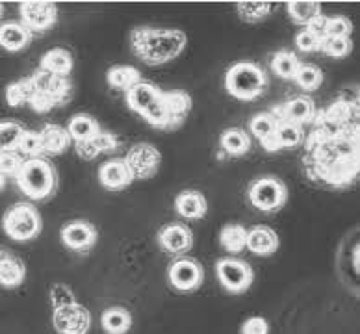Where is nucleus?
<instances>
[{
  "mask_svg": "<svg viewBox=\"0 0 360 334\" xmlns=\"http://www.w3.org/2000/svg\"><path fill=\"white\" fill-rule=\"evenodd\" d=\"M225 88L234 98L255 101L268 88V75L252 62H240L226 71Z\"/></svg>",
  "mask_w": 360,
  "mask_h": 334,
  "instance_id": "423d86ee",
  "label": "nucleus"
},
{
  "mask_svg": "<svg viewBox=\"0 0 360 334\" xmlns=\"http://www.w3.org/2000/svg\"><path fill=\"white\" fill-rule=\"evenodd\" d=\"M351 32H353V25H351V21L347 17H327L325 37H349Z\"/></svg>",
  "mask_w": 360,
  "mask_h": 334,
  "instance_id": "4c0bfd02",
  "label": "nucleus"
},
{
  "mask_svg": "<svg viewBox=\"0 0 360 334\" xmlns=\"http://www.w3.org/2000/svg\"><path fill=\"white\" fill-rule=\"evenodd\" d=\"M293 80L304 91H316L323 84V72H321L319 67L312 65V63H301Z\"/></svg>",
  "mask_w": 360,
  "mask_h": 334,
  "instance_id": "473e14b6",
  "label": "nucleus"
},
{
  "mask_svg": "<svg viewBox=\"0 0 360 334\" xmlns=\"http://www.w3.org/2000/svg\"><path fill=\"white\" fill-rule=\"evenodd\" d=\"M17 86L21 89L22 104H28L37 113L60 108L71 101L72 95V86L68 78L56 77L43 69H37L22 80H17Z\"/></svg>",
  "mask_w": 360,
  "mask_h": 334,
  "instance_id": "20e7f679",
  "label": "nucleus"
},
{
  "mask_svg": "<svg viewBox=\"0 0 360 334\" xmlns=\"http://www.w3.org/2000/svg\"><path fill=\"white\" fill-rule=\"evenodd\" d=\"M26 278V264L8 249H0V286L19 288Z\"/></svg>",
  "mask_w": 360,
  "mask_h": 334,
  "instance_id": "a211bd4d",
  "label": "nucleus"
},
{
  "mask_svg": "<svg viewBox=\"0 0 360 334\" xmlns=\"http://www.w3.org/2000/svg\"><path fill=\"white\" fill-rule=\"evenodd\" d=\"M249 129H251L252 136L255 138L260 139V143L269 139L277 129V121L273 117L269 112H262V113H257L255 117L249 121Z\"/></svg>",
  "mask_w": 360,
  "mask_h": 334,
  "instance_id": "72a5a7b5",
  "label": "nucleus"
},
{
  "mask_svg": "<svg viewBox=\"0 0 360 334\" xmlns=\"http://www.w3.org/2000/svg\"><path fill=\"white\" fill-rule=\"evenodd\" d=\"M104 333L108 334H127L132 327V314L121 307H112L103 312L101 318Z\"/></svg>",
  "mask_w": 360,
  "mask_h": 334,
  "instance_id": "bb28decb",
  "label": "nucleus"
},
{
  "mask_svg": "<svg viewBox=\"0 0 360 334\" xmlns=\"http://www.w3.org/2000/svg\"><path fill=\"white\" fill-rule=\"evenodd\" d=\"M106 80H108L110 88L129 91V89L134 88L136 84L141 82V75L132 65H113L108 69Z\"/></svg>",
  "mask_w": 360,
  "mask_h": 334,
  "instance_id": "a878e982",
  "label": "nucleus"
},
{
  "mask_svg": "<svg viewBox=\"0 0 360 334\" xmlns=\"http://www.w3.org/2000/svg\"><path fill=\"white\" fill-rule=\"evenodd\" d=\"M98 182L110 191L129 188L134 182V175L123 158H113L98 167Z\"/></svg>",
  "mask_w": 360,
  "mask_h": 334,
  "instance_id": "f3484780",
  "label": "nucleus"
},
{
  "mask_svg": "<svg viewBox=\"0 0 360 334\" xmlns=\"http://www.w3.org/2000/svg\"><path fill=\"white\" fill-rule=\"evenodd\" d=\"M186 45L188 37L182 30L139 26L130 32V46L147 65H164L175 60Z\"/></svg>",
  "mask_w": 360,
  "mask_h": 334,
  "instance_id": "7ed1b4c3",
  "label": "nucleus"
},
{
  "mask_svg": "<svg viewBox=\"0 0 360 334\" xmlns=\"http://www.w3.org/2000/svg\"><path fill=\"white\" fill-rule=\"evenodd\" d=\"M359 97L340 93L310 121L312 129L303 138V169L318 186L342 190L359 176Z\"/></svg>",
  "mask_w": 360,
  "mask_h": 334,
  "instance_id": "f257e3e1",
  "label": "nucleus"
},
{
  "mask_svg": "<svg viewBox=\"0 0 360 334\" xmlns=\"http://www.w3.org/2000/svg\"><path fill=\"white\" fill-rule=\"evenodd\" d=\"M2 229L6 236L15 242H30L41 232V214L30 203H17L6 210L2 217Z\"/></svg>",
  "mask_w": 360,
  "mask_h": 334,
  "instance_id": "0eeeda50",
  "label": "nucleus"
},
{
  "mask_svg": "<svg viewBox=\"0 0 360 334\" xmlns=\"http://www.w3.org/2000/svg\"><path fill=\"white\" fill-rule=\"evenodd\" d=\"M2 11L4 10H2V4H0V17H2Z\"/></svg>",
  "mask_w": 360,
  "mask_h": 334,
  "instance_id": "de8ad7c7",
  "label": "nucleus"
},
{
  "mask_svg": "<svg viewBox=\"0 0 360 334\" xmlns=\"http://www.w3.org/2000/svg\"><path fill=\"white\" fill-rule=\"evenodd\" d=\"M127 162V165L132 171L134 180H147L156 176L160 169V164H162V155L156 147H153L150 143H136L132 149L129 150L127 158H123Z\"/></svg>",
  "mask_w": 360,
  "mask_h": 334,
  "instance_id": "f8f14e48",
  "label": "nucleus"
},
{
  "mask_svg": "<svg viewBox=\"0 0 360 334\" xmlns=\"http://www.w3.org/2000/svg\"><path fill=\"white\" fill-rule=\"evenodd\" d=\"M269 325L268 321L260 316L245 319V323L242 325V334H268Z\"/></svg>",
  "mask_w": 360,
  "mask_h": 334,
  "instance_id": "37998d69",
  "label": "nucleus"
},
{
  "mask_svg": "<svg viewBox=\"0 0 360 334\" xmlns=\"http://www.w3.org/2000/svg\"><path fill=\"white\" fill-rule=\"evenodd\" d=\"M91 141L93 145L97 147L98 155H101V153H112V150H115L119 147L117 138H115L112 132H104V130H101Z\"/></svg>",
  "mask_w": 360,
  "mask_h": 334,
  "instance_id": "a19ab883",
  "label": "nucleus"
},
{
  "mask_svg": "<svg viewBox=\"0 0 360 334\" xmlns=\"http://www.w3.org/2000/svg\"><path fill=\"white\" fill-rule=\"evenodd\" d=\"M288 13L293 21L297 25H309L314 17L321 15V6L319 2H312V0H293L288 2Z\"/></svg>",
  "mask_w": 360,
  "mask_h": 334,
  "instance_id": "2f4dec72",
  "label": "nucleus"
},
{
  "mask_svg": "<svg viewBox=\"0 0 360 334\" xmlns=\"http://www.w3.org/2000/svg\"><path fill=\"white\" fill-rule=\"evenodd\" d=\"M278 245H281V242H278L277 232L273 231L271 226L255 225L248 231L245 247L258 257H269L273 252H277Z\"/></svg>",
  "mask_w": 360,
  "mask_h": 334,
  "instance_id": "aec40b11",
  "label": "nucleus"
},
{
  "mask_svg": "<svg viewBox=\"0 0 360 334\" xmlns=\"http://www.w3.org/2000/svg\"><path fill=\"white\" fill-rule=\"evenodd\" d=\"M219 243L231 255L242 252L248 243V229L240 223H229L219 232Z\"/></svg>",
  "mask_w": 360,
  "mask_h": 334,
  "instance_id": "cd10ccee",
  "label": "nucleus"
},
{
  "mask_svg": "<svg viewBox=\"0 0 360 334\" xmlns=\"http://www.w3.org/2000/svg\"><path fill=\"white\" fill-rule=\"evenodd\" d=\"M26 129L15 121H2L0 123V153H17Z\"/></svg>",
  "mask_w": 360,
  "mask_h": 334,
  "instance_id": "c756f323",
  "label": "nucleus"
},
{
  "mask_svg": "<svg viewBox=\"0 0 360 334\" xmlns=\"http://www.w3.org/2000/svg\"><path fill=\"white\" fill-rule=\"evenodd\" d=\"M101 124H98L97 119H93L88 113H77L72 115L71 121H69L68 132L71 136L72 141H88V139H93L101 132Z\"/></svg>",
  "mask_w": 360,
  "mask_h": 334,
  "instance_id": "393cba45",
  "label": "nucleus"
},
{
  "mask_svg": "<svg viewBox=\"0 0 360 334\" xmlns=\"http://www.w3.org/2000/svg\"><path fill=\"white\" fill-rule=\"evenodd\" d=\"M62 243L71 251L88 252L98 240V232L95 225L84 219H75L62 226L60 231Z\"/></svg>",
  "mask_w": 360,
  "mask_h": 334,
  "instance_id": "4468645a",
  "label": "nucleus"
},
{
  "mask_svg": "<svg viewBox=\"0 0 360 334\" xmlns=\"http://www.w3.org/2000/svg\"><path fill=\"white\" fill-rule=\"evenodd\" d=\"M39 136H41L43 153L45 155H62V153L69 149V145L72 143L68 129H63L60 124H45L39 130Z\"/></svg>",
  "mask_w": 360,
  "mask_h": 334,
  "instance_id": "4be33fe9",
  "label": "nucleus"
},
{
  "mask_svg": "<svg viewBox=\"0 0 360 334\" xmlns=\"http://www.w3.org/2000/svg\"><path fill=\"white\" fill-rule=\"evenodd\" d=\"M51 303L54 309H62V307H68V304L77 303V299L72 295L71 288L68 284H54L51 288Z\"/></svg>",
  "mask_w": 360,
  "mask_h": 334,
  "instance_id": "ea45409f",
  "label": "nucleus"
},
{
  "mask_svg": "<svg viewBox=\"0 0 360 334\" xmlns=\"http://www.w3.org/2000/svg\"><path fill=\"white\" fill-rule=\"evenodd\" d=\"M301 67L299 58L290 51H281L277 52L271 60V69L277 77L284 78V80H293L295 72Z\"/></svg>",
  "mask_w": 360,
  "mask_h": 334,
  "instance_id": "7c9ffc66",
  "label": "nucleus"
},
{
  "mask_svg": "<svg viewBox=\"0 0 360 334\" xmlns=\"http://www.w3.org/2000/svg\"><path fill=\"white\" fill-rule=\"evenodd\" d=\"M158 243L169 255H184L193 247V234L184 223H167L158 231Z\"/></svg>",
  "mask_w": 360,
  "mask_h": 334,
  "instance_id": "dca6fc26",
  "label": "nucleus"
},
{
  "mask_svg": "<svg viewBox=\"0 0 360 334\" xmlns=\"http://www.w3.org/2000/svg\"><path fill=\"white\" fill-rule=\"evenodd\" d=\"M75 150H77V155L80 156L82 160H93V158H97V156H98L97 147L93 145L91 139H88V141H78V143H75Z\"/></svg>",
  "mask_w": 360,
  "mask_h": 334,
  "instance_id": "c03bdc74",
  "label": "nucleus"
},
{
  "mask_svg": "<svg viewBox=\"0 0 360 334\" xmlns=\"http://www.w3.org/2000/svg\"><path fill=\"white\" fill-rule=\"evenodd\" d=\"M304 130L303 127L292 123H277V129L273 132V136L266 141H262V147L268 153H275V150L283 149H295L303 143Z\"/></svg>",
  "mask_w": 360,
  "mask_h": 334,
  "instance_id": "6ab92c4d",
  "label": "nucleus"
},
{
  "mask_svg": "<svg viewBox=\"0 0 360 334\" xmlns=\"http://www.w3.org/2000/svg\"><path fill=\"white\" fill-rule=\"evenodd\" d=\"M4 184H6V176L2 175V173H0V191H2V188H4Z\"/></svg>",
  "mask_w": 360,
  "mask_h": 334,
  "instance_id": "49530a36",
  "label": "nucleus"
},
{
  "mask_svg": "<svg viewBox=\"0 0 360 334\" xmlns=\"http://www.w3.org/2000/svg\"><path fill=\"white\" fill-rule=\"evenodd\" d=\"M22 25L30 32H45L56 25L58 8L52 2H36L28 0L21 4Z\"/></svg>",
  "mask_w": 360,
  "mask_h": 334,
  "instance_id": "2eb2a0df",
  "label": "nucleus"
},
{
  "mask_svg": "<svg viewBox=\"0 0 360 334\" xmlns=\"http://www.w3.org/2000/svg\"><path fill=\"white\" fill-rule=\"evenodd\" d=\"M249 200L260 212L281 210L288 200V188L277 176L264 175L249 184Z\"/></svg>",
  "mask_w": 360,
  "mask_h": 334,
  "instance_id": "6e6552de",
  "label": "nucleus"
},
{
  "mask_svg": "<svg viewBox=\"0 0 360 334\" xmlns=\"http://www.w3.org/2000/svg\"><path fill=\"white\" fill-rule=\"evenodd\" d=\"M169 283L171 286L179 292H195L201 288L202 281H205V271L202 266L193 258H179L169 266Z\"/></svg>",
  "mask_w": 360,
  "mask_h": 334,
  "instance_id": "ddd939ff",
  "label": "nucleus"
},
{
  "mask_svg": "<svg viewBox=\"0 0 360 334\" xmlns=\"http://www.w3.org/2000/svg\"><path fill=\"white\" fill-rule=\"evenodd\" d=\"M19 190L32 200H45L54 195L58 186L56 169L45 158H28L15 175Z\"/></svg>",
  "mask_w": 360,
  "mask_h": 334,
  "instance_id": "39448f33",
  "label": "nucleus"
},
{
  "mask_svg": "<svg viewBox=\"0 0 360 334\" xmlns=\"http://www.w3.org/2000/svg\"><path fill=\"white\" fill-rule=\"evenodd\" d=\"M22 162H25V158L19 153H0V173L4 176L15 179Z\"/></svg>",
  "mask_w": 360,
  "mask_h": 334,
  "instance_id": "58836bf2",
  "label": "nucleus"
},
{
  "mask_svg": "<svg viewBox=\"0 0 360 334\" xmlns=\"http://www.w3.org/2000/svg\"><path fill=\"white\" fill-rule=\"evenodd\" d=\"M351 49L353 43L349 37H325L319 45V51H323L330 58H345L351 54Z\"/></svg>",
  "mask_w": 360,
  "mask_h": 334,
  "instance_id": "e433bc0d",
  "label": "nucleus"
},
{
  "mask_svg": "<svg viewBox=\"0 0 360 334\" xmlns=\"http://www.w3.org/2000/svg\"><path fill=\"white\" fill-rule=\"evenodd\" d=\"M17 153L26 160L28 158H43V143H41V136L36 130H25L21 138V143H19V149Z\"/></svg>",
  "mask_w": 360,
  "mask_h": 334,
  "instance_id": "c9c22d12",
  "label": "nucleus"
},
{
  "mask_svg": "<svg viewBox=\"0 0 360 334\" xmlns=\"http://www.w3.org/2000/svg\"><path fill=\"white\" fill-rule=\"evenodd\" d=\"M127 104L132 112L160 130H176L191 112V97L186 91H162L155 84L143 80L127 91Z\"/></svg>",
  "mask_w": 360,
  "mask_h": 334,
  "instance_id": "f03ea898",
  "label": "nucleus"
},
{
  "mask_svg": "<svg viewBox=\"0 0 360 334\" xmlns=\"http://www.w3.org/2000/svg\"><path fill=\"white\" fill-rule=\"evenodd\" d=\"M52 323L58 334H88L91 327V314L80 303L54 309Z\"/></svg>",
  "mask_w": 360,
  "mask_h": 334,
  "instance_id": "9b49d317",
  "label": "nucleus"
},
{
  "mask_svg": "<svg viewBox=\"0 0 360 334\" xmlns=\"http://www.w3.org/2000/svg\"><path fill=\"white\" fill-rule=\"evenodd\" d=\"M295 45H297L299 51L314 52V51H319L321 39H318L314 34H310V32L304 28V30H301L297 36H295Z\"/></svg>",
  "mask_w": 360,
  "mask_h": 334,
  "instance_id": "79ce46f5",
  "label": "nucleus"
},
{
  "mask_svg": "<svg viewBox=\"0 0 360 334\" xmlns=\"http://www.w3.org/2000/svg\"><path fill=\"white\" fill-rule=\"evenodd\" d=\"M238 15L245 23H260L271 13L269 2H238Z\"/></svg>",
  "mask_w": 360,
  "mask_h": 334,
  "instance_id": "f704fd0d",
  "label": "nucleus"
},
{
  "mask_svg": "<svg viewBox=\"0 0 360 334\" xmlns=\"http://www.w3.org/2000/svg\"><path fill=\"white\" fill-rule=\"evenodd\" d=\"M217 278L223 288L231 293H243L251 288L252 267L238 258H221L216 266Z\"/></svg>",
  "mask_w": 360,
  "mask_h": 334,
  "instance_id": "1a4fd4ad",
  "label": "nucleus"
},
{
  "mask_svg": "<svg viewBox=\"0 0 360 334\" xmlns=\"http://www.w3.org/2000/svg\"><path fill=\"white\" fill-rule=\"evenodd\" d=\"M316 104L314 101L307 95H297V97L288 98L281 104H275L271 108V115L275 117L277 123H292L297 127L310 124V121L316 115Z\"/></svg>",
  "mask_w": 360,
  "mask_h": 334,
  "instance_id": "9d476101",
  "label": "nucleus"
},
{
  "mask_svg": "<svg viewBox=\"0 0 360 334\" xmlns=\"http://www.w3.org/2000/svg\"><path fill=\"white\" fill-rule=\"evenodd\" d=\"M39 69L56 75V77L68 78L69 72L72 71V56L71 52L65 49H51L43 54L41 62H39Z\"/></svg>",
  "mask_w": 360,
  "mask_h": 334,
  "instance_id": "b1692460",
  "label": "nucleus"
},
{
  "mask_svg": "<svg viewBox=\"0 0 360 334\" xmlns=\"http://www.w3.org/2000/svg\"><path fill=\"white\" fill-rule=\"evenodd\" d=\"M325 28H327V17H325L323 13L314 17V19L307 25V30H309L310 34H314V36L318 37V39H321V41L325 39Z\"/></svg>",
  "mask_w": 360,
  "mask_h": 334,
  "instance_id": "a18cd8bd",
  "label": "nucleus"
},
{
  "mask_svg": "<svg viewBox=\"0 0 360 334\" xmlns=\"http://www.w3.org/2000/svg\"><path fill=\"white\" fill-rule=\"evenodd\" d=\"M221 149L231 156H243L251 149V138L242 129H226L219 138Z\"/></svg>",
  "mask_w": 360,
  "mask_h": 334,
  "instance_id": "c85d7f7f",
  "label": "nucleus"
},
{
  "mask_svg": "<svg viewBox=\"0 0 360 334\" xmlns=\"http://www.w3.org/2000/svg\"><path fill=\"white\" fill-rule=\"evenodd\" d=\"M32 39V32L22 23L8 21L0 25V46L10 52L22 51Z\"/></svg>",
  "mask_w": 360,
  "mask_h": 334,
  "instance_id": "412c9836",
  "label": "nucleus"
},
{
  "mask_svg": "<svg viewBox=\"0 0 360 334\" xmlns=\"http://www.w3.org/2000/svg\"><path fill=\"white\" fill-rule=\"evenodd\" d=\"M175 208L182 217L188 219H201L205 217L208 205H206V197L201 191L186 190L179 193L175 199Z\"/></svg>",
  "mask_w": 360,
  "mask_h": 334,
  "instance_id": "5701e85b",
  "label": "nucleus"
}]
</instances>
